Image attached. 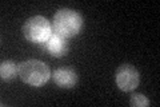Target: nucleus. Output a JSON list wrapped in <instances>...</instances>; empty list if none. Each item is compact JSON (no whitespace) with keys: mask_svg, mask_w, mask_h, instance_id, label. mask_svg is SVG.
<instances>
[{"mask_svg":"<svg viewBox=\"0 0 160 107\" xmlns=\"http://www.w3.org/2000/svg\"><path fill=\"white\" fill-rule=\"evenodd\" d=\"M18 75L24 83L32 87H40L48 82L51 71L48 66L38 59L24 60L18 66Z\"/></svg>","mask_w":160,"mask_h":107,"instance_id":"obj_1","label":"nucleus"},{"mask_svg":"<svg viewBox=\"0 0 160 107\" xmlns=\"http://www.w3.org/2000/svg\"><path fill=\"white\" fill-rule=\"evenodd\" d=\"M83 25V18L78 11L62 8L53 16V32L63 38L75 36Z\"/></svg>","mask_w":160,"mask_h":107,"instance_id":"obj_2","label":"nucleus"},{"mask_svg":"<svg viewBox=\"0 0 160 107\" xmlns=\"http://www.w3.org/2000/svg\"><path fill=\"white\" fill-rule=\"evenodd\" d=\"M23 34L29 42L44 43L52 35V27L44 16H32L29 18L23 27Z\"/></svg>","mask_w":160,"mask_h":107,"instance_id":"obj_3","label":"nucleus"},{"mask_svg":"<svg viewBox=\"0 0 160 107\" xmlns=\"http://www.w3.org/2000/svg\"><path fill=\"white\" fill-rule=\"evenodd\" d=\"M115 80H116L118 87L128 93V91H133L139 86L140 82V75L139 71L131 64H122L115 72Z\"/></svg>","mask_w":160,"mask_h":107,"instance_id":"obj_4","label":"nucleus"},{"mask_svg":"<svg viewBox=\"0 0 160 107\" xmlns=\"http://www.w3.org/2000/svg\"><path fill=\"white\" fill-rule=\"evenodd\" d=\"M52 78H53V82L56 83L59 87H63V88H71L78 82L76 72L69 67L56 68L52 74Z\"/></svg>","mask_w":160,"mask_h":107,"instance_id":"obj_5","label":"nucleus"},{"mask_svg":"<svg viewBox=\"0 0 160 107\" xmlns=\"http://www.w3.org/2000/svg\"><path fill=\"white\" fill-rule=\"evenodd\" d=\"M47 50L48 52L52 55V56H63L64 54L67 52L68 45L66 39L60 35L52 32V35L49 36V39L47 40Z\"/></svg>","mask_w":160,"mask_h":107,"instance_id":"obj_6","label":"nucleus"},{"mask_svg":"<svg viewBox=\"0 0 160 107\" xmlns=\"http://www.w3.org/2000/svg\"><path fill=\"white\" fill-rule=\"evenodd\" d=\"M18 72V67L12 60H4L2 62V66H0V75H2V79H12Z\"/></svg>","mask_w":160,"mask_h":107,"instance_id":"obj_7","label":"nucleus"},{"mask_svg":"<svg viewBox=\"0 0 160 107\" xmlns=\"http://www.w3.org/2000/svg\"><path fill=\"white\" fill-rule=\"evenodd\" d=\"M129 103H131V106H133V107H147V106H149V100H148L147 96L143 95V94H133L131 96Z\"/></svg>","mask_w":160,"mask_h":107,"instance_id":"obj_8","label":"nucleus"}]
</instances>
